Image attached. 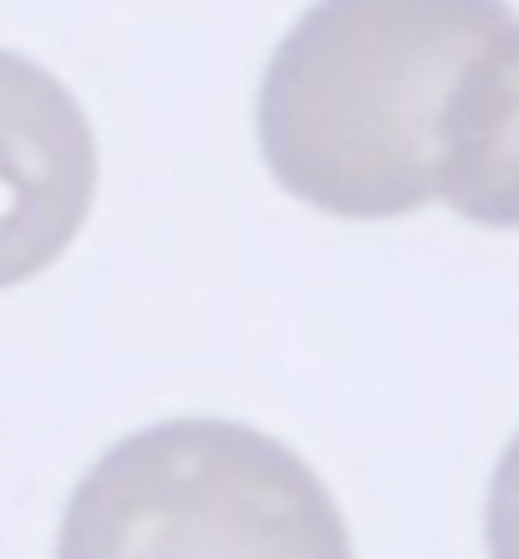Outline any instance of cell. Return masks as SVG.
Masks as SVG:
<instances>
[{"mask_svg": "<svg viewBox=\"0 0 519 559\" xmlns=\"http://www.w3.org/2000/svg\"><path fill=\"white\" fill-rule=\"evenodd\" d=\"M505 26V0H316L260 82L270 174L337 219L423 209L438 199L448 97Z\"/></svg>", "mask_w": 519, "mask_h": 559, "instance_id": "obj_1", "label": "cell"}, {"mask_svg": "<svg viewBox=\"0 0 519 559\" xmlns=\"http://www.w3.org/2000/svg\"><path fill=\"white\" fill-rule=\"evenodd\" d=\"M57 559H352V534L281 438L178 417L97 457L67 503Z\"/></svg>", "mask_w": 519, "mask_h": 559, "instance_id": "obj_2", "label": "cell"}, {"mask_svg": "<svg viewBox=\"0 0 519 559\" xmlns=\"http://www.w3.org/2000/svg\"><path fill=\"white\" fill-rule=\"evenodd\" d=\"M97 193L87 112L57 76L0 46V290L57 265Z\"/></svg>", "mask_w": 519, "mask_h": 559, "instance_id": "obj_3", "label": "cell"}, {"mask_svg": "<svg viewBox=\"0 0 519 559\" xmlns=\"http://www.w3.org/2000/svg\"><path fill=\"white\" fill-rule=\"evenodd\" d=\"M438 199L489 229H519V21L494 36L448 97Z\"/></svg>", "mask_w": 519, "mask_h": 559, "instance_id": "obj_4", "label": "cell"}, {"mask_svg": "<svg viewBox=\"0 0 519 559\" xmlns=\"http://www.w3.org/2000/svg\"><path fill=\"white\" fill-rule=\"evenodd\" d=\"M484 534H489V559H519V438L509 442L494 468Z\"/></svg>", "mask_w": 519, "mask_h": 559, "instance_id": "obj_5", "label": "cell"}]
</instances>
